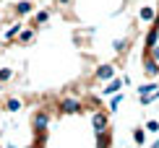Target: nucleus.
I'll list each match as a JSON object with an SVG mask.
<instances>
[{
	"instance_id": "f257e3e1",
	"label": "nucleus",
	"mask_w": 159,
	"mask_h": 148,
	"mask_svg": "<svg viewBox=\"0 0 159 148\" xmlns=\"http://www.w3.org/2000/svg\"><path fill=\"white\" fill-rule=\"evenodd\" d=\"M91 125H94L97 135L104 133V130H107V112H94V114H91Z\"/></svg>"
},
{
	"instance_id": "f03ea898",
	"label": "nucleus",
	"mask_w": 159,
	"mask_h": 148,
	"mask_svg": "<svg viewBox=\"0 0 159 148\" xmlns=\"http://www.w3.org/2000/svg\"><path fill=\"white\" fill-rule=\"evenodd\" d=\"M60 112L63 114H78L81 112V102H78V99H63L60 102Z\"/></svg>"
},
{
	"instance_id": "7ed1b4c3",
	"label": "nucleus",
	"mask_w": 159,
	"mask_h": 148,
	"mask_svg": "<svg viewBox=\"0 0 159 148\" xmlns=\"http://www.w3.org/2000/svg\"><path fill=\"white\" fill-rule=\"evenodd\" d=\"M143 73H146L149 78H157L159 76V63L149 55V52H146V60H143Z\"/></svg>"
},
{
	"instance_id": "20e7f679",
	"label": "nucleus",
	"mask_w": 159,
	"mask_h": 148,
	"mask_svg": "<svg viewBox=\"0 0 159 148\" xmlns=\"http://www.w3.org/2000/svg\"><path fill=\"white\" fill-rule=\"evenodd\" d=\"M157 89H159V86H157L154 81L149 78V83H143V86H138V96H154V94H157ZM151 102H154V99H151Z\"/></svg>"
},
{
	"instance_id": "39448f33",
	"label": "nucleus",
	"mask_w": 159,
	"mask_h": 148,
	"mask_svg": "<svg viewBox=\"0 0 159 148\" xmlns=\"http://www.w3.org/2000/svg\"><path fill=\"white\" fill-rule=\"evenodd\" d=\"M97 78H99V81L115 78V68H112V65H99V68H97Z\"/></svg>"
},
{
	"instance_id": "423d86ee",
	"label": "nucleus",
	"mask_w": 159,
	"mask_h": 148,
	"mask_svg": "<svg viewBox=\"0 0 159 148\" xmlns=\"http://www.w3.org/2000/svg\"><path fill=\"white\" fill-rule=\"evenodd\" d=\"M123 83H125V78H110L107 89H104V96H110V94H117V91L123 89Z\"/></svg>"
},
{
	"instance_id": "0eeeda50",
	"label": "nucleus",
	"mask_w": 159,
	"mask_h": 148,
	"mask_svg": "<svg viewBox=\"0 0 159 148\" xmlns=\"http://www.w3.org/2000/svg\"><path fill=\"white\" fill-rule=\"evenodd\" d=\"M138 18H141V21H146V24H151L157 18V11L151 8V5H143L141 11H138Z\"/></svg>"
},
{
	"instance_id": "6e6552de",
	"label": "nucleus",
	"mask_w": 159,
	"mask_h": 148,
	"mask_svg": "<svg viewBox=\"0 0 159 148\" xmlns=\"http://www.w3.org/2000/svg\"><path fill=\"white\" fill-rule=\"evenodd\" d=\"M50 122V117H47V112H37V117H34V127L37 130H44Z\"/></svg>"
},
{
	"instance_id": "1a4fd4ad",
	"label": "nucleus",
	"mask_w": 159,
	"mask_h": 148,
	"mask_svg": "<svg viewBox=\"0 0 159 148\" xmlns=\"http://www.w3.org/2000/svg\"><path fill=\"white\" fill-rule=\"evenodd\" d=\"M133 140H136L138 146L146 143V127H136V130H133Z\"/></svg>"
},
{
	"instance_id": "9d476101",
	"label": "nucleus",
	"mask_w": 159,
	"mask_h": 148,
	"mask_svg": "<svg viewBox=\"0 0 159 148\" xmlns=\"http://www.w3.org/2000/svg\"><path fill=\"white\" fill-rule=\"evenodd\" d=\"M31 8H34V5H31L29 0H21V3L16 5V11H18V16H26V13H31Z\"/></svg>"
},
{
	"instance_id": "9b49d317",
	"label": "nucleus",
	"mask_w": 159,
	"mask_h": 148,
	"mask_svg": "<svg viewBox=\"0 0 159 148\" xmlns=\"http://www.w3.org/2000/svg\"><path fill=\"white\" fill-rule=\"evenodd\" d=\"M120 104H123V94L117 91V94H112V102H110V112H115V109H117Z\"/></svg>"
},
{
	"instance_id": "f8f14e48",
	"label": "nucleus",
	"mask_w": 159,
	"mask_h": 148,
	"mask_svg": "<svg viewBox=\"0 0 159 148\" xmlns=\"http://www.w3.org/2000/svg\"><path fill=\"white\" fill-rule=\"evenodd\" d=\"M47 18H50V13H47V11H39L37 16H34V24L39 26V24H44V21H47Z\"/></svg>"
},
{
	"instance_id": "ddd939ff",
	"label": "nucleus",
	"mask_w": 159,
	"mask_h": 148,
	"mask_svg": "<svg viewBox=\"0 0 159 148\" xmlns=\"http://www.w3.org/2000/svg\"><path fill=\"white\" fill-rule=\"evenodd\" d=\"M21 109V102H18V99H11L8 102V112H18Z\"/></svg>"
},
{
	"instance_id": "4468645a",
	"label": "nucleus",
	"mask_w": 159,
	"mask_h": 148,
	"mask_svg": "<svg viewBox=\"0 0 159 148\" xmlns=\"http://www.w3.org/2000/svg\"><path fill=\"white\" fill-rule=\"evenodd\" d=\"M146 130H149V133H159V122H157V120H149V122H146Z\"/></svg>"
},
{
	"instance_id": "2eb2a0df",
	"label": "nucleus",
	"mask_w": 159,
	"mask_h": 148,
	"mask_svg": "<svg viewBox=\"0 0 159 148\" xmlns=\"http://www.w3.org/2000/svg\"><path fill=\"white\" fill-rule=\"evenodd\" d=\"M112 47H115V52H123L125 50V39H115V44H112Z\"/></svg>"
},
{
	"instance_id": "dca6fc26",
	"label": "nucleus",
	"mask_w": 159,
	"mask_h": 148,
	"mask_svg": "<svg viewBox=\"0 0 159 148\" xmlns=\"http://www.w3.org/2000/svg\"><path fill=\"white\" fill-rule=\"evenodd\" d=\"M31 37H34V31H21V37H18V39H21V42H29Z\"/></svg>"
},
{
	"instance_id": "f3484780",
	"label": "nucleus",
	"mask_w": 159,
	"mask_h": 148,
	"mask_svg": "<svg viewBox=\"0 0 159 148\" xmlns=\"http://www.w3.org/2000/svg\"><path fill=\"white\" fill-rule=\"evenodd\" d=\"M149 55H151V57H154L157 63H159V44H157V47H151V50H149Z\"/></svg>"
},
{
	"instance_id": "a211bd4d",
	"label": "nucleus",
	"mask_w": 159,
	"mask_h": 148,
	"mask_svg": "<svg viewBox=\"0 0 159 148\" xmlns=\"http://www.w3.org/2000/svg\"><path fill=\"white\" fill-rule=\"evenodd\" d=\"M8 78H11V70H8V68L0 70V81H8Z\"/></svg>"
},
{
	"instance_id": "6ab92c4d",
	"label": "nucleus",
	"mask_w": 159,
	"mask_h": 148,
	"mask_svg": "<svg viewBox=\"0 0 159 148\" xmlns=\"http://www.w3.org/2000/svg\"><path fill=\"white\" fill-rule=\"evenodd\" d=\"M151 99H154V102H157V99H159V89H157V94H154V96H151Z\"/></svg>"
},
{
	"instance_id": "aec40b11",
	"label": "nucleus",
	"mask_w": 159,
	"mask_h": 148,
	"mask_svg": "<svg viewBox=\"0 0 159 148\" xmlns=\"http://www.w3.org/2000/svg\"><path fill=\"white\" fill-rule=\"evenodd\" d=\"M57 3H60V5H65V3H70V0H57Z\"/></svg>"
}]
</instances>
